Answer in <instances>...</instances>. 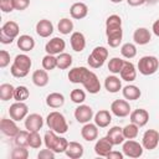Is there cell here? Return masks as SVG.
Segmentation results:
<instances>
[{
	"label": "cell",
	"instance_id": "cell-23",
	"mask_svg": "<svg viewBox=\"0 0 159 159\" xmlns=\"http://www.w3.org/2000/svg\"><path fill=\"white\" fill-rule=\"evenodd\" d=\"M53 32V25L50 20L42 19L36 24V34L40 37H50Z\"/></svg>",
	"mask_w": 159,
	"mask_h": 159
},
{
	"label": "cell",
	"instance_id": "cell-2",
	"mask_svg": "<svg viewBox=\"0 0 159 159\" xmlns=\"http://www.w3.org/2000/svg\"><path fill=\"white\" fill-rule=\"evenodd\" d=\"M106 35L107 42L111 47L116 48L120 45L123 39V30H122V19L119 15H111L106 20Z\"/></svg>",
	"mask_w": 159,
	"mask_h": 159
},
{
	"label": "cell",
	"instance_id": "cell-53",
	"mask_svg": "<svg viewBox=\"0 0 159 159\" xmlns=\"http://www.w3.org/2000/svg\"><path fill=\"white\" fill-rule=\"evenodd\" d=\"M111 2H113V4H119V2H122L123 0H109Z\"/></svg>",
	"mask_w": 159,
	"mask_h": 159
},
{
	"label": "cell",
	"instance_id": "cell-24",
	"mask_svg": "<svg viewBox=\"0 0 159 159\" xmlns=\"http://www.w3.org/2000/svg\"><path fill=\"white\" fill-rule=\"evenodd\" d=\"M70 14L76 20L84 19L87 16V14H88V7H87V5L84 2L77 1V2L72 4V6L70 7Z\"/></svg>",
	"mask_w": 159,
	"mask_h": 159
},
{
	"label": "cell",
	"instance_id": "cell-13",
	"mask_svg": "<svg viewBox=\"0 0 159 159\" xmlns=\"http://www.w3.org/2000/svg\"><path fill=\"white\" fill-rule=\"evenodd\" d=\"M75 119L78 123H88L93 118V109L87 104H78V107L75 109Z\"/></svg>",
	"mask_w": 159,
	"mask_h": 159
},
{
	"label": "cell",
	"instance_id": "cell-31",
	"mask_svg": "<svg viewBox=\"0 0 159 159\" xmlns=\"http://www.w3.org/2000/svg\"><path fill=\"white\" fill-rule=\"evenodd\" d=\"M122 93H123V97L125 99H128V101H137L142 96V92H140L139 87H137L134 84L124 86L123 89H122Z\"/></svg>",
	"mask_w": 159,
	"mask_h": 159
},
{
	"label": "cell",
	"instance_id": "cell-10",
	"mask_svg": "<svg viewBox=\"0 0 159 159\" xmlns=\"http://www.w3.org/2000/svg\"><path fill=\"white\" fill-rule=\"evenodd\" d=\"M27 114H29V107L24 102H15L9 108V116H10V118H12L16 122L25 119L27 117Z\"/></svg>",
	"mask_w": 159,
	"mask_h": 159
},
{
	"label": "cell",
	"instance_id": "cell-49",
	"mask_svg": "<svg viewBox=\"0 0 159 159\" xmlns=\"http://www.w3.org/2000/svg\"><path fill=\"white\" fill-rule=\"evenodd\" d=\"M106 158H107V159H123V158H124V154H123V152L120 153V152L111 150Z\"/></svg>",
	"mask_w": 159,
	"mask_h": 159
},
{
	"label": "cell",
	"instance_id": "cell-46",
	"mask_svg": "<svg viewBox=\"0 0 159 159\" xmlns=\"http://www.w3.org/2000/svg\"><path fill=\"white\" fill-rule=\"evenodd\" d=\"M9 63H10V53L6 50H1L0 51V67L5 68Z\"/></svg>",
	"mask_w": 159,
	"mask_h": 159
},
{
	"label": "cell",
	"instance_id": "cell-27",
	"mask_svg": "<svg viewBox=\"0 0 159 159\" xmlns=\"http://www.w3.org/2000/svg\"><path fill=\"white\" fill-rule=\"evenodd\" d=\"M83 153H84L83 145L80 144L78 142H70L68 147L65 152V154L71 159H78L81 157H83Z\"/></svg>",
	"mask_w": 159,
	"mask_h": 159
},
{
	"label": "cell",
	"instance_id": "cell-45",
	"mask_svg": "<svg viewBox=\"0 0 159 159\" xmlns=\"http://www.w3.org/2000/svg\"><path fill=\"white\" fill-rule=\"evenodd\" d=\"M0 9L4 14L11 12L15 10L14 7V0H0Z\"/></svg>",
	"mask_w": 159,
	"mask_h": 159
},
{
	"label": "cell",
	"instance_id": "cell-4",
	"mask_svg": "<svg viewBox=\"0 0 159 159\" xmlns=\"http://www.w3.org/2000/svg\"><path fill=\"white\" fill-rule=\"evenodd\" d=\"M43 143H45L46 148L53 150L55 153H65L70 142L63 137H58L56 132L50 129L43 135Z\"/></svg>",
	"mask_w": 159,
	"mask_h": 159
},
{
	"label": "cell",
	"instance_id": "cell-9",
	"mask_svg": "<svg viewBox=\"0 0 159 159\" xmlns=\"http://www.w3.org/2000/svg\"><path fill=\"white\" fill-rule=\"evenodd\" d=\"M143 145L133 139H127L125 142H123L122 152L128 158H139L143 155Z\"/></svg>",
	"mask_w": 159,
	"mask_h": 159
},
{
	"label": "cell",
	"instance_id": "cell-22",
	"mask_svg": "<svg viewBox=\"0 0 159 159\" xmlns=\"http://www.w3.org/2000/svg\"><path fill=\"white\" fill-rule=\"evenodd\" d=\"M108 140L113 144V145H119V144H123L124 142V135H123V128L118 127V125H114L112 128L108 129L107 132V135Z\"/></svg>",
	"mask_w": 159,
	"mask_h": 159
},
{
	"label": "cell",
	"instance_id": "cell-41",
	"mask_svg": "<svg viewBox=\"0 0 159 159\" xmlns=\"http://www.w3.org/2000/svg\"><path fill=\"white\" fill-rule=\"evenodd\" d=\"M29 130H20L14 137V143L17 147H29Z\"/></svg>",
	"mask_w": 159,
	"mask_h": 159
},
{
	"label": "cell",
	"instance_id": "cell-48",
	"mask_svg": "<svg viewBox=\"0 0 159 159\" xmlns=\"http://www.w3.org/2000/svg\"><path fill=\"white\" fill-rule=\"evenodd\" d=\"M30 5V0H14V7L15 10L19 11H24L29 7Z\"/></svg>",
	"mask_w": 159,
	"mask_h": 159
},
{
	"label": "cell",
	"instance_id": "cell-14",
	"mask_svg": "<svg viewBox=\"0 0 159 159\" xmlns=\"http://www.w3.org/2000/svg\"><path fill=\"white\" fill-rule=\"evenodd\" d=\"M66 48V42L61 37H52L47 43L45 45V51L48 55H60Z\"/></svg>",
	"mask_w": 159,
	"mask_h": 159
},
{
	"label": "cell",
	"instance_id": "cell-6",
	"mask_svg": "<svg viewBox=\"0 0 159 159\" xmlns=\"http://www.w3.org/2000/svg\"><path fill=\"white\" fill-rule=\"evenodd\" d=\"M19 32H20V27L17 22L11 21V20L6 21L0 29V42L4 45L12 43V41L16 37H19Z\"/></svg>",
	"mask_w": 159,
	"mask_h": 159
},
{
	"label": "cell",
	"instance_id": "cell-51",
	"mask_svg": "<svg viewBox=\"0 0 159 159\" xmlns=\"http://www.w3.org/2000/svg\"><path fill=\"white\" fill-rule=\"evenodd\" d=\"M152 30H153V34H154L155 36H158V37H159V19H158V20H155V21L153 22Z\"/></svg>",
	"mask_w": 159,
	"mask_h": 159
},
{
	"label": "cell",
	"instance_id": "cell-39",
	"mask_svg": "<svg viewBox=\"0 0 159 159\" xmlns=\"http://www.w3.org/2000/svg\"><path fill=\"white\" fill-rule=\"evenodd\" d=\"M138 133H139V127L132 122L123 128V135L125 139H134L138 137Z\"/></svg>",
	"mask_w": 159,
	"mask_h": 159
},
{
	"label": "cell",
	"instance_id": "cell-37",
	"mask_svg": "<svg viewBox=\"0 0 159 159\" xmlns=\"http://www.w3.org/2000/svg\"><path fill=\"white\" fill-rule=\"evenodd\" d=\"M120 53H122L123 57L130 60V58L135 57V55H137V47H135V45L132 43V42L123 43L122 47H120Z\"/></svg>",
	"mask_w": 159,
	"mask_h": 159
},
{
	"label": "cell",
	"instance_id": "cell-30",
	"mask_svg": "<svg viewBox=\"0 0 159 159\" xmlns=\"http://www.w3.org/2000/svg\"><path fill=\"white\" fill-rule=\"evenodd\" d=\"M46 104L50 108H60L65 104V96L58 92H52L46 97Z\"/></svg>",
	"mask_w": 159,
	"mask_h": 159
},
{
	"label": "cell",
	"instance_id": "cell-16",
	"mask_svg": "<svg viewBox=\"0 0 159 159\" xmlns=\"http://www.w3.org/2000/svg\"><path fill=\"white\" fill-rule=\"evenodd\" d=\"M43 125V118L37 113L27 114L25 118V128L29 132H39Z\"/></svg>",
	"mask_w": 159,
	"mask_h": 159
},
{
	"label": "cell",
	"instance_id": "cell-15",
	"mask_svg": "<svg viewBox=\"0 0 159 159\" xmlns=\"http://www.w3.org/2000/svg\"><path fill=\"white\" fill-rule=\"evenodd\" d=\"M0 129L6 137H10V138H14L20 132V129L16 124V120H14L12 118L9 119L5 117L1 118V120H0Z\"/></svg>",
	"mask_w": 159,
	"mask_h": 159
},
{
	"label": "cell",
	"instance_id": "cell-38",
	"mask_svg": "<svg viewBox=\"0 0 159 159\" xmlns=\"http://www.w3.org/2000/svg\"><path fill=\"white\" fill-rule=\"evenodd\" d=\"M30 97V91L26 86H17L14 92V99L16 102H25Z\"/></svg>",
	"mask_w": 159,
	"mask_h": 159
},
{
	"label": "cell",
	"instance_id": "cell-5",
	"mask_svg": "<svg viewBox=\"0 0 159 159\" xmlns=\"http://www.w3.org/2000/svg\"><path fill=\"white\" fill-rule=\"evenodd\" d=\"M46 124L47 127L56 132L57 134H65L67 130H68V124H67V120L65 118V116L57 111H53V112H50L46 117Z\"/></svg>",
	"mask_w": 159,
	"mask_h": 159
},
{
	"label": "cell",
	"instance_id": "cell-21",
	"mask_svg": "<svg viewBox=\"0 0 159 159\" xmlns=\"http://www.w3.org/2000/svg\"><path fill=\"white\" fill-rule=\"evenodd\" d=\"M120 75V78L125 82H133L135 78H137V70H135V66L129 62V61H124V65L119 72Z\"/></svg>",
	"mask_w": 159,
	"mask_h": 159
},
{
	"label": "cell",
	"instance_id": "cell-50",
	"mask_svg": "<svg viewBox=\"0 0 159 159\" xmlns=\"http://www.w3.org/2000/svg\"><path fill=\"white\" fill-rule=\"evenodd\" d=\"M127 4L129 6H140L145 4V0H127Z\"/></svg>",
	"mask_w": 159,
	"mask_h": 159
},
{
	"label": "cell",
	"instance_id": "cell-18",
	"mask_svg": "<svg viewBox=\"0 0 159 159\" xmlns=\"http://www.w3.org/2000/svg\"><path fill=\"white\" fill-rule=\"evenodd\" d=\"M81 135L84 140L87 142H93L98 138V127L96 125V123H84L82 129H81Z\"/></svg>",
	"mask_w": 159,
	"mask_h": 159
},
{
	"label": "cell",
	"instance_id": "cell-44",
	"mask_svg": "<svg viewBox=\"0 0 159 159\" xmlns=\"http://www.w3.org/2000/svg\"><path fill=\"white\" fill-rule=\"evenodd\" d=\"M11 158L12 159H27L29 158V150L26 147H15L11 152Z\"/></svg>",
	"mask_w": 159,
	"mask_h": 159
},
{
	"label": "cell",
	"instance_id": "cell-11",
	"mask_svg": "<svg viewBox=\"0 0 159 159\" xmlns=\"http://www.w3.org/2000/svg\"><path fill=\"white\" fill-rule=\"evenodd\" d=\"M159 144V132L155 129H148L142 137V145L147 150H153Z\"/></svg>",
	"mask_w": 159,
	"mask_h": 159
},
{
	"label": "cell",
	"instance_id": "cell-32",
	"mask_svg": "<svg viewBox=\"0 0 159 159\" xmlns=\"http://www.w3.org/2000/svg\"><path fill=\"white\" fill-rule=\"evenodd\" d=\"M48 75L46 70H36L32 73V82L37 87H45L48 83Z\"/></svg>",
	"mask_w": 159,
	"mask_h": 159
},
{
	"label": "cell",
	"instance_id": "cell-34",
	"mask_svg": "<svg viewBox=\"0 0 159 159\" xmlns=\"http://www.w3.org/2000/svg\"><path fill=\"white\" fill-rule=\"evenodd\" d=\"M72 65V56L67 52H62L57 55V68L60 70H67Z\"/></svg>",
	"mask_w": 159,
	"mask_h": 159
},
{
	"label": "cell",
	"instance_id": "cell-36",
	"mask_svg": "<svg viewBox=\"0 0 159 159\" xmlns=\"http://www.w3.org/2000/svg\"><path fill=\"white\" fill-rule=\"evenodd\" d=\"M57 29H58L60 34H62V35H70L73 31V22H72V20H70L67 17H63V19H61L58 21Z\"/></svg>",
	"mask_w": 159,
	"mask_h": 159
},
{
	"label": "cell",
	"instance_id": "cell-19",
	"mask_svg": "<svg viewBox=\"0 0 159 159\" xmlns=\"http://www.w3.org/2000/svg\"><path fill=\"white\" fill-rule=\"evenodd\" d=\"M112 148H113V144L108 140V138L107 137H102L94 144V153L97 155H99V157H104L106 158L108 155V153L112 150Z\"/></svg>",
	"mask_w": 159,
	"mask_h": 159
},
{
	"label": "cell",
	"instance_id": "cell-26",
	"mask_svg": "<svg viewBox=\"0 0 159 159\" xmlns=\"http://www.w3.org/2000/svg\"><path fill=\"white\" fill-rule=\"evenodd\" d=\"M93 119L98 128H107L112 122V116L107 109H101L93 116Z\"/></svg>",
	"mask_w": 159,
	"mask_h": 159
},
{
	"label": "cell",
	"instance_id": "cell-8",
	"mask_svg": "<svg viewBox=\"0 0 159 159\" xmlns=\"http://www.w3.org/2000/svg\"><path fill=\"white\" fill-rule=\"evenodd\" d=\"M107 57H108V50L103 46H97L89 53V56L87 58V63L92 68H99L104 65Z\"/></svg>",
	"mask_w": 159,
	"mask_h": 159
},
{
	"label": "cell",
	"instance_id": "cell-12",
	"mask_svg": "<svg viewBox=\"0 0 159 159\" xmlns=\"http://www.w3.org/2000/svg\"><path fill=\"white\" fill-rule=\"evenodd\" d=\"M130 109L132 108L125 99H116L111 104V112L116 117H119V118H124V117L129 116L132 112Z\"/></svg>",
	"mask_w": 159,
	"mask_h": 159
},
{
	"label": "cell",
	"instance_id": "cell-52",
	"mask_svg": "<svg viewBox=\"0 0 159 159\" xmlns=\"http://www.w3.org/2000/svg\"><path fill=\"white\" fill-rule=\"evenodd\" d=\"M159 0H145V2L147 4H149V5H154V4H157Z\"/></svg>",
	"mask_w": 159,
	"mask_h": 159
},
{
	"label": "cell",
	"instance_id": "cell-25",
	"mask_svg": "<svg viewBox=\"0 0 159 159\" xmlns=\"http://www.w3.org/2000/svg\"><path fill=\"white\" fill-rule=\"evenodd\" d=\"M133 40L137 45H147L152 40V34L147 27H138L133 34Z\"/></svg>",
	"mask_w": 159,
	"mask_h": 159
},
{
	"label": "cell",
	"instance_id": "cell-1",
	"mask_svg": "<svg viewBox=\"0 0 159 159\" xmlns=\"http://www.w3.org/2000/svg\"><path fill=\"white\" fill-rule=\"evenodd\" d=\"M67 77L72 83H81L84 89H87V92L92 94H96L101 91V82L97 75L83 66L71 68Z\"/></svg>",
	"mask_w": 159,
	"mask_h": 159
},
{
	"label": "cell",
	"instance_id": "cell-20",
	"mask_svg": "<svg viewBox=\"0 0 159 159\" xmlns=\"http://www.w3.org/2000/svg\"><path fill=\"white\" fill-rule=\"evenodd\" d=\"M70 42H71L72 50L76 51V52H82L86 47V37L80 31H75V32L71 34Z\"/></svg>",
	"mask_w": 159,
	"mask_h": 159
},
{
	"label": "cell",
	"instance_id": "cell-42",
	"mask_svg": "<svg viewBox=\"0 0 159 159\" xmlns=\"http://www.w3.org/2000/svg\"><path fill=\"white\" fill-rule=\"evenodd\" d=\"M70 98H71V101H72L73 103H76V104H82V103L84 102V99H86V93H84L83 89L75 88V89L71 91Z\"/></svg>",
	"mask_w": 159,
	"mask_h": 159
},
{
	"label": "cell",
	"instance_id": "cell-43",
	"mask_svg": "<svg viewBox=\"0 0 159 159\" xmlns=\"http://www.w3.org/2000/svg\"><path fill=\"white\" fill-rule=\"evenodd\" d=\"M42 144V138L40 137L39 132H30L29 133V147L37 149Z\"/></svg>",
	"mask_w": 159,
	"mask_h": 159
},
{
	"label": "cell",
	"instance_id": "cell-40",
	"mask_svg": "<svg viewBox=\"0 0 159 159\" xmlns=\"http://www.w3.org/2000/svg\"><path fill=\"white\" fill-rule=\"evenodd\" d=\"M123 65H124V60H122L119 57H112L109 60V62H108V70L113 75H117V73L120 72Z\"/></svg>",
	"mask_w": 159,
	"mask_h": 159
},
{
	"label": "cell",
	"instance_id": "cell-29",
	"mask_svg": "<svg viewBox=\"0 0 159 159\" xmlns=\"http://www.w3.org/2000/svg\"><path fill=\"white\" fill-rule=\"evenodd\" d=\"M104 88H106L109 93H117V92H119V91L122 89V82H120V80H119L117 76H114V75L108 76V77H106V80H104Z\"/></svg>",
	"mask_w": 159,
	"mask_h": 159
},
{
	"label": "cell",
	"instance_id": "cell-28",
	"mask_svg": "<svg viewBox=\"0 0 159 159\" xmlns=\"http://www.w3.org/2000/svg\"><path fill=\"white\" fill-rule=\"evenodd\" d=\"M16 43H17V47L24 52H29L35 47V40L30 35H20L16 40Z\"/></svg>",
	"mask_w": 159,
	"mask_h": 159
},
{
	"label": "cell",
	"instance_id": "cell-35",
	"mask_svg": "<svg viewBox=\"0 0 159 159\" xmlns=\"http://www.w3.org/2000/svg\"><path fill=\"white\" fill-rule=\"evenodd\" d=\"M41 65H42V68L46 70V71H52L57 67V57L55 55H48L46 53L43 57H42V61H41Z\"/></svg>",
	"mask_w": 159,
	"mask_h": 159
},
{
	"label": "cell",
	"instance_id": "cell-47",
	"mask_svg": "<svg viewBox=\"0 0 159 159\" xmlns=\"http://www.w3.org/2000/svg\"><path fill=\"white\" fill-rule=\"evenodd\" d=\"M55 154H56V153H55L53 150L46 148V149H42V150L39 152L37 158H39V159H53V158H55Z\"/></svg>",
	"mask_w": 159,
	"mask_h": 159
},
{
	"label": "cell",
	"instance_id": "cell-7",
	"mask_svg": "<svg viewBox=\"0 0 159 159\" xmlns=\"http://www.w3.org/2000/svg\"><path fill=\"white\" fill-rule=\"evenodd\" d=\"M159 68V60L155 56H143L138 61V70L139 73L143 76L154 75Z\"/></svg>",
	"mask_w": 159,
	"mask_h": 159
},
{
	"label": "cell",
	"instance_id": "cell-3",
	"mask_svg": "<svg viewBox=\"0 0 159 159\" xmlns=\"http://www.w3.org/2000/svg\"><path fill=\"white\" fill-rule=\"evenodd\" d=\"M31 66H32L31 58L25 53H20L15 56L14 62L10 67V72L16 78H24L29 75Z\"/></svg>",
	"mask_w": 159,
	"mask_h": 159
},
{
	"label": "cell",
	"instance_id": "cell-17",
	"mask_svg": "<svg viewBox=\"0 0 159 159\" xmlns=\"http://www.w3.org/2000/svg\"><path fill=\"white\" fill-rule=\"evenodd\" d=\"M129 118H130V122L137 124L138 127H144L149 120V113L147 109L138 108V109H134L133 112H130Z\"/></svg>",
	"mask_w": 159,
	"mask_h": 159
},
{
	"label": "cell",
	"instance_id": "cell-33",
	"mask_svg": "<svg viewBox=\"0 0 159 159\" xmlns=\"http://www.w3.org/2000/svg\"><path fill=\"white\" fill-rule=\"evenodd\" d=\"M14 92H15V87L11 83H2L0 86V99L6 102L14 98Z\"/></svg>",
	"mask_w": 159,
	"mask_h": 159
}]
</instances>
